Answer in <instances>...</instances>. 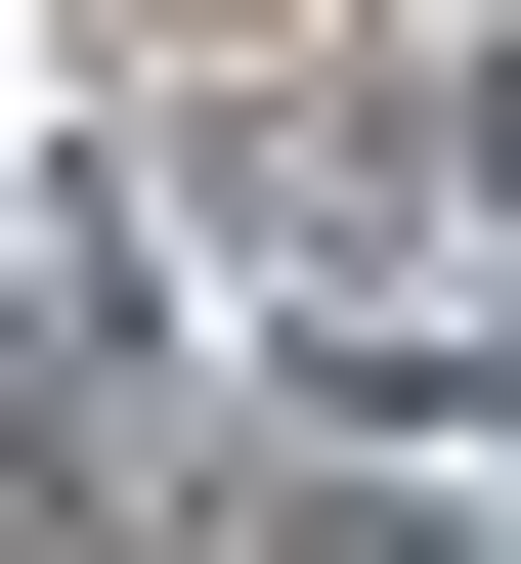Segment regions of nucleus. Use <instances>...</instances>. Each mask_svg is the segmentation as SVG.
I'll use <instances>...</instances> for the list:
<instances>
[{"instance_id": "f257e3e1", "label": "nucleus", "mask_w": 521, "mask_h": 564, "mask_svg": "<svg viewBox=\"0 0 521 564\" xmlns=\"http://www.w3.org/2000/svg\"><path fill=\"white\" fill-rule=\"evenodd\" d=\"M478 174H521V87H478Z\"/></svg>"}]
</instances>
